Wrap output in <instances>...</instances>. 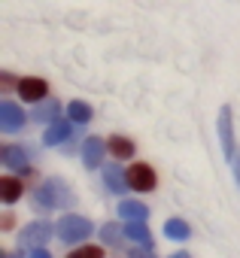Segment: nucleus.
Here are the masks:
<instances>
[{
	"mask_svg": "<svg viewBox=\"0 0 240 258\" xmlns=\"http://www.w3.org/2000/svg\"><path fill=\"white\" fill-rule=\"evenodd\" d=\"M67 258H103V249H100V246H79V249H73Z\"/></svg>",
	"mask_w": 240,
	"mask_h": 258,
	"instance_id": "obj_19",
	"label": "nucleus"
},
{
	"mask_svg": "<svg viewBox=\"0 0 240 258\" xmlns=\"http://www.w3.org/2000/svg\"><path fill=\"white\" fill-rule=\"evenodd\" d=\"M118 213H122V219H128V222H146V216H149L146 204L128 201V198H122V204H118Z\"/></svg>",
	"mask_w": 240,
	"mask_h": 258,
	"instance_id": "obj_11",
	"label": "nucleus"
},
{
	"mask_svg": "<svg viewBox=\"0 0 240 258\" xmlns=\"http://www.w3.org/2000/svg\"><path fill=\"white\" fill-rule=\"evenodd\" d=\"M125 237H131V240H137V243H143V246L152 249V234H149L146 222H128L125 225Z\"/></svg>",
	"mask_w": 240,
	"mask_h": 258,
	"instance_id": "obj_15",
	"label": "nucleus"
},
{
	"mask_svg": "<svg viewBox=\"0 0 240 258\" xmlns=\"http://www.w3.org/2000/svg\"><path fill=\"white\" fill-rule=\"evenodd\" d=\"M128 185H131L134 191H152V188L158 185V176H155V170H152L149 164L137 161V164L128 167Z\"/></svg>",
	"mask_w": 240,
	"mask_h": 258,
	"instance_id": "obj_4",
	"label": "nucleus"
},
{
	"mask_svg": "<svg viewBox=\"0 0 240 258\" xmlns=\"http://www.w3.org/2000/svg\"><path fill=\"white\" fill-rule=\"evenodd\" d=\"M234 176H237V182H240V158H234Z\"/></svg>",
	"mask_w": 240,
	"mask_h": 258,
	"instance_id": "obj_24",
	"label": "nucleus"
},
{
	"mask_svg": "<svg viewBox=\"0 0 240 258\" xmlns=\"http://www.w3.org/2000/svg\"><path fill=\"white\" fill-rule=\"evenodd\" d=\"M52 231H55V228H52L49 222H28V225L22 228V234H19V243H22V249H40V246L49 243Z\"/></svg>",
	"mask_w": 240,
	"mask_h": 258,
	"instance_id": "obj_3",
	"label": "nucleus"
},
{
	"mask_svg": "<svg viewBox=\"0 0 240 258\" xmlns=\"http://www.w3.org/2000/svg\"><path fill=\"white\" fill-rule=\"evenodd\" d=\"M122 237H125V228H118L115 222H106V225L100 228V240H103L106 246H118V243H122Z\"/></svg>",
	"mask_w": 240,
	"mask_h": 258,
	"instance_id": "obj_17",
	"label": "nucleus"
},
{
	"mask_svg": "<svg viewBox=\"0 0 240 258\" xmlns=\"http://www.w3.org/2000/svg\"><path fill=\"white\" fill-rule=\"evenodd\" d=\"M0 161L13 170H28V152L22 146H4L0 149Z\"/></svg>",
	"mask_w": 240,
	"mask_h": 258,
	"instance_id": "obj_9",
	"label": "nucleus"
},
{
	"mask_svg": "<svg viewBox=\"0 0 240 258\" xmlns=\"http://www.w3.org/2000/svg\"><path fill=\"white\" fill-rule=\"evenodd\" d=\"M164 234H167L170 240H186L192 231H189V225H186L183 219H167V222H164Z\"/></svg>",
	"mask_w": 240,
	"mask_h": 258,
	"instance_id": "obj_18",
	"label": "nucleus"
},
{
	"mask_svg": "<svg viewBox=\"0 0 240 258\" xmlns=\"http://www.w3.org/2000/svg\"><path fill=\"white\" fill-rule=\"evenodd\" d=\"M100 158H103V143H100L97 137H88V140L82 143V161H85V167H88V170L100 167Z\"/></svg>",
	"mask_w": 240,
	"mask_h": 258,
	"instance_id": "obj_10",
	"label": "nucleus"
},
{
	"mask_svg": "<svg viewBox=\"0 0 240 258\" xmlns=\"http://www.w3.org/2000/svg\"><path fill=\"white\" fill-rule=\"evenodd\" d=\"M16 91L22 94L25 103H37V100H43L49 94V82L40 79V76H25V79L16 82Z\"/></svg>",
	"mask_w": 240,
	"mask_h": 258,
	"instance_id": "obj_5",
	"label": "nucleus"
},
{
	"mask_svg": "<svg viewBox=\"0 0 240 258\" xmlns=\"http://www.w3.org/2000/svg\"><path fill=\"white\" fill-rule=\"evenodd\" d=\"M170 258H192V255H189V252H173Z\"/></svg>",
	"mask_w": 240,
	"mask_h": 258,
	"instance_id": "obj_25",
	"label": "nucleus"
},
{
	"mask_svg": "<svg viewBox=\"0 0 240 258\" xmlns=\"http://www.w3.org/2000/svg\"><path fill=\"white\" fill-rule=\"evenodd\" d=\"M106 149H109V155H112L115 161H128V158L134 155V143H131L128 137H109Z\"/></svg>",
	"mask_w": 240,
	"mask_h": 258,
	"instance_id": "obj_13",
	"label": "nucleus"
},
{
	"mask_svg": "<svg viewBox=\"0 0 240 258\" xmlns=\"http://www.w3.org/2000/svg\"><path fill=\"white\" fill-rule=\"evenodd\" d=\"M31 258H52V255H49V249H46V246H40V249H34V252H31Z\"/></svg>",
	"mask_w": 240,
	"mask_h": 258,
	"instance_id": "obj_22",
	"label": "nucleus"
},
{
	"mask_svg": "<svg viewBox=\"0 0 240 258\" xmlns=\"http://www.w3.org/2000/svg\"><path fill=\"white\" fill-rule=\"evenodd\" d=\"M22 195H25V185L16 176H4V179H0V198H4V204H16Z\"/></svg>",
	"mask_w": 240,
	"mask_h": 258,
	"instance_id": "obj_14",
	"label": "nucleus"
},
{
	"mask_svg": "<svg viewBox=\"0 0 240 258\" xmlns=\"http://www.w3.org/2000/svg\"><path fill=\"white\" fill-rule=\"evenodd\" d=\"M103 182H106V188L115 191V195H122L125 188H131V185H128V173H122V164H106V167H103Z\"/></svg>",
	"mask_w": 240,
	"mask_h": 258,
	"instance_id": "obj_8",
	"label": "nucleus"
},
{
	"mask_svg": "<svg viewBox=\"0 0 240 258\" xmlns=\"http://www.w3.org/2000/svg\"><path fill=\"white\" fill-rule=\"evenodd\" d=\"M55 234L64 240V243H79L91 234V222L85 216H64L58 225H55Z\"/></svg>",
	"mask_w": 240,
	"mask_h": 258,
	"instance_id": "obj_1",
	"label": "nucleus"
},
{
	"mask_svg": "<svg viewBox=\"0 0 240 258\" xmlns=\"http://www.w3.org/2000/svg\"><path fill=\"white\" fill-rule=\"evenodd\" d=\"M131 258H155V255H152V252H149V246H146V249H134V252H131Z\"/></svg>",
	"mask_w": 240,
	"mask_h": 258,
	"instance_id": "obj_21",
	"label": "nucleus"
},
{
	"mask_svg": "<svg viewBox=\"0 0 240 258\" xmlns=\"http://www.w3.org/2000/svg\"><path fill=\"white\" fill-rule=\"evenodd\" d=\"M67 201H70V198H67V191H64V182H61V179H52V182L40 185V188H37V195H34L37 210H55L58 204H67Z\"/></svg>",
	"mask_w": 240,
	"mask_h": 258,
	"instance_id": "obj_2",
	"label": "nucleus"
},
{
	"mask_svg": "<svg viewBox=\"0 0 240 258\" xmlns=\"http://www.w3.org/2000/svg\"><path fill=\"white\" fill-rule=\"evenodd\" d=\"M4 258H22V255H13V252H10V255H4Z\"/></svg>",
	"mask_w": 240,
	"mask_h": 258,
	"instance_id": "obj_26",
	"label": "nucleus"
},
{
	"mask_svg": "<svg viewBox=\"0 0 240 258\" xmlns=\"http://www.w3.org/2000/svg\"><path fill=\"white\" fill-rule=\"evenodd\" d=\"M0 82H4V85H7V88H10V85H13V82H16V79H13V76H10V73H4V76H0Z\"/></svg>",
	"mask_w": 240,
	"mask_h": 258,
	"instance_id": "obj_23",
	"label": "nucleus"
},
{
	"mask_svg": "<svg viewBox=\"0 0 240 258\" xmlns=\"http://www.w3.org/2000/svg\"><path fill=\"white\" fill-rule=\"evenodd\" d=\"M70 121H52L49 127H46V134H43V143L46 146H58V143H64V137H70Z\"/></svg>",
	"mask_w": 240,
	"mask_h": 258,
	"instance_id": "obj_12",
	"label": "nucleus"
},
{
	"mask_svg": "<svg viewBox=\"0 0 240 258\" xmlns=\"http://www.w3.org/2000/svg\"><path fill=\"white\" fill-rule=\"evenodd\" d=\"M219 140H222V149H225V158H237L234 155V127H231V109L228 106H222L219 109Z\"/></svg>",
	"mask_w": 240,
	"mask_h": 258,
	"instance_id": "obj_6",
	"label": "nucleus"
},
{
	"mask_svg": "<svg viewBox=\"0 0 240 258\" xmlns=\"http://www.w3.org/2000/svg\"><path fill=\"white\" fill-rule=\"evenodd\" d=\"M67 115H70V121H76V124H85V121L91 118V106H88L85 100H70V106H67Z\"/></svg>",
	"mask_w": 240,
	"mask_h": 258,
	"instance_id": "obj_16",
	"label": "nucleus"
},
{
	"mask_svg": "<svg viewBox=\"0 0 240 258\" xmlns=\"http://www.w3.org/2000/svg\"><path fill=\"white\" fill-rule=\"evenodd\" d=\"M37 118H40V121H58V103L49 100V106H40V109H37Z\"/></svg>",
	"mask_w": 240,
	"mask_h": 258,
	"instance_id": "obj_20",
	"label": "nucleus"
},
{
	"mask_svg": "<svg viewBox=\"0 0 240 258\" xmlns=\"http://www.w3.org/2000/svg\"><path fill=\"white\" fill-rule=\"evenodd\" d=\"M0 127H4V131H22L25 127V112L16 106V103H10V100H4L0 103Z\"/></svg>",
	"mask_w": 240,
	"mask_h": 258,
	"instance_id": "obj_7",
	"label": "nucleus"
}]
</instances>
